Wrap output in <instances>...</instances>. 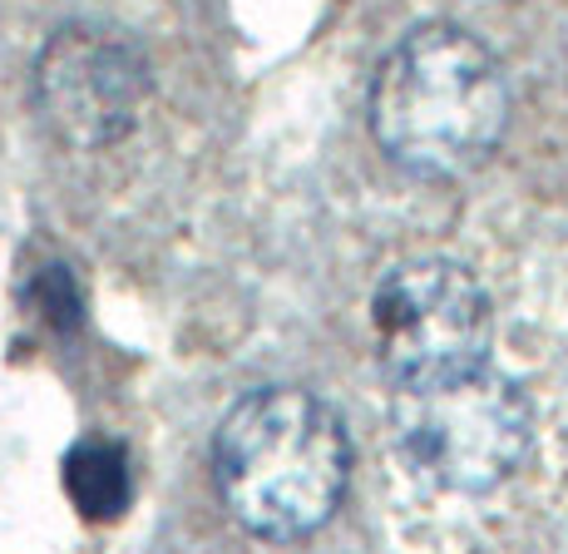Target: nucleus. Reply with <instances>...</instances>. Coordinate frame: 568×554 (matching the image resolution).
<instances>
[{
  "instance_id": "1",
  "label": "nucleus",
  "mask_w": 568,
  "mask_h": 554,
  "mask_svg": "<svg viewBox=\"0 0 568 554\" xmlns=\"http://www.w3.org/2000/svg\"><path fill=\"white\" fill-rule=\"evenodd\" d=\"M371 139L410 179L450 183L489 164L509 129L495 50L455 20L410 26L371 74Z\"/></svg>"
},
{
  "instance_id": "2",
  "label": "nucleus",
  "mask_w": 568,
  "mask_h": 554,
  "mask_svg": "<svg viewBox=\"0 0 568 554\" xmlns=\"http://www.w3.org/2000/svg\"><path fill=\"white\" fill-rule=\"evenodd\" d=\"M213 485L253 540L292 545L316 535L352 485L342 411L307 386L243 391L213 431Z\"/></svg>"
},
{
  "instance_id": "3",
  "label": "nucleus",
  "mask_w": 568,
  "mask_h": 554,
  "mask_svg": "<svg viewBox=\"0 0 568 554\" xmlns=\"http://www.w3.org/2000/svg\"><path fill=\"white\" fill-rule=\"evenodd\" d=\"M534 401L495 362L396 382L390 436L420 481L450 495H489L534 451Z\"/></svg>"
},
{
  "instance_id": "4",
  "label": "nucleus",
  "mask_w": 568,
  "mask_h": 554,
  "mask_svg": "<svg viewBox=\"0 0 568 554\" xmlns=\"http://www.w3.org/2000/svg\"><path fill=\"white\" fill-rule=\"evenodd\" d=\"M371 336L390 386L489 362L495 352L489 292L455 258H415L381 278L371 298Z\"/></svg>"
},
{
  "instance_id": "5",
  "label": "nucleus",
  "mask_w": 568,
  "mask_h": 554,
  "mask_svg": "<svg viewBox=\"0 0 568 554\" xmlns=\"http://www.w3.org/2000/svg\"><path fill=\"white\" fill-rule=\"evenodd\" d=\"M154 74L134 36L100 20H70L45 40L30 94L45 129L70 149H109L134 134Z\"/></svg>"
},
{
  "instance_id": "6",
  "label": "nucleus",
  "mask_w": 568,
  "mask_h": 554,
  "mask_svg": "<svg viewBox=\"0 0 568 554\" xmlns=\"http://www.w3.org/2000/svg\"><path fill=\"white\" fill-rule=\"evenodd\" d=\"M64 491L84 520H119L134 500V465L119 441H80L64 455Z\"/></svg>"
}]
</instances>
